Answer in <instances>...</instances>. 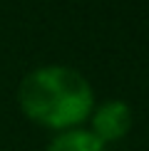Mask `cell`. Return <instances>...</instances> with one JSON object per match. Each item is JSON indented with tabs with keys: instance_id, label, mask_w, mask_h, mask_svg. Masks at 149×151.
Segmentation results:
<instances>
[{
	"instance_id": "2",
	"label": "cell",
	"mask_w": 149,
	"mask_h": 151,
	"mask_svg": "<svg viewBox=\"0 0 149 151\" xmlns=\"http://www.w3.org/2000/svg\"><path fill=\"white\" fill-rule=\"evenodd\" d=\"M129 124H132V111L129 106L114 99V102L102 104L95 111V119H92V127L95 131L92 134L97 136L99 141H112V139H119V136L127 134Z\"/></svg>"
},
{
	"instance_id": "3",
	"label": "cell",
	"mask_w": 149,
	"mask_h": 151,
	"mask_svg": "<svg viewBox=\"0 0 149 151\" xmlns=\"http://www.w3.org/2000/svg\"><path fill=\"white\" fill-rule=\"evenodd\" d=\"M47 151H104V146L92 131L70 129V131H62L60 136H55Z\"/></svg>"
},
{
	"instance_id": "1",
	"label": "cell",
	"mask_w": 149,
	"mask_h": 151,
	"mask_svg": "<svg viewBox=\"0 0 149 151\" xmlns=\"http://www.w3.org/2000/svg\"><path fill=\"white\" fill-rule=\"evenodd\" d=\"M22 111L52 129L74 127L92 109V87L72 67L50 65L30 72L17 92Z\"/></svg>"
}]
</instances>
